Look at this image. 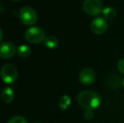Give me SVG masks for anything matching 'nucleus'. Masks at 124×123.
<instances>
[{
	"label": "nucleus",
	"instance_id": "f257e3e1",
	"mask_svg": "<svg viewBox=\"0 0 124 123\" xmlns=\"http://www.w3.org/2000/svg\"><path fill=\"white\" fill-rule=\"evenodd\" d=\"M78 102L80 106L85 110H94L101 105V97L99 94L94 91H82L78 95Z\"/></svg>",
	"mask_w": 124,
	"mask_h": 123
},
{
	"label": "nucleus",
	"instance_id": "f03ea898",
	"mask_svg": "<svg viewBox=\"0 0 124 123\" xmlns=\"http://www.w3.org/2000/svg\"><path fill=\"white\" fill-rule=\"evenodd\" d=\"M25 38L28 42L32 43V44H38L45 41L46 33L41 27L33 26L25 30Z\"/></svg>",
	"mask_w": 124,
	"mask_h": 123
},
{
	"label": "nucleus",
	"instance_id": "7ed1b4c3",
	"mask_svg": "<svg viewBox=\"0 0 124 123\" xmlns=\"http://www.w3.org/2000/svg\"><path fill=\"white\" fill-rule=\"evenodd\" d=\"M20 20L25 25H33L38 20V15L36 10L29 6L23 7L19 12Z\"/></svg>",
	"mask_w": 124,
	"mask_h": 123
},
{
	"label": "nucleus",
	"instance_id": "20e7f679",
	"mask_svg": "<svg viewBox=\"0 0 124 123\" xmlns=\"http://www.w3.org/2000/svg\"><path fill=\"white\" fill-rule=\"evenodd\" d=\"M1 78L5 84H12L18 78V69L12 63L4 64L1 69Z\"/></svg>",
	"mask_w": 124,
	"mask_h": 123
},
{
	"label": "nucleus",
	"instance_id": "39448f33",
	"mask_svg": "<svg viewBox=\"0 0 124 123\" xmlns=\"http://www.w3.org/2000/svg\"><path fill=\"white\" fill-rule=\"evenodd\" d=\"M103 3L101 0H85L83 3V9L88 15L96 16L102 13Z\"/></svg>",
	"mask_w": 124,
	"mask_h": 123
},
{
	"label": "nucleus",
	"instance_id": "423d86ee",
	"mask_svg": "<svg viewBox=\"0 0 124 123\" xmlns=\"http://www.w3.org/2000/svg\"><path fill=\"white\" fill-rule=\"evenodd\" d=\"M108 28V24L106 19L104 18H95L92 20L90 24V30L95 35H102L106 31Z\"/></svg>",
	"mask_w": 124,
	"mask_h": 123
},
{
	"label": "nucleus",
	"instance_id": "0eeeda50",
	"mask_svg": "<svg viewBox=\"0 0 124 123\" xmlns=\"http://www.w3.org/2000/svg\"><path fill=\"white\" fill-rule=\"evenodd\" d=\"M16 48L13 43L5 41L0 44V58L2 59H9L15 56Z\"/></svg>",
	"mask_w": 124,
	"mask_h": 123
},
{
	"label": "nucleus",
	"instance_id": "6e6552de",
	"mask_svg": "<svg viewBox=\"0 0 124 123\" xmlns=\"http://www.w3.org/2000/svg\"><path fill=\"white\" fill-rule=\"evenodd\" d=\"M78 79L83 85H90L95 80V72L91 68H85L80 72Z\"/></svg>",
	"mask_w": 124,
	"mask_h": 123
},
{
	"label": "nucleus",
	"instance_id": "1a4fd4ad",
	"mask_svg": "<svg viewBox=\"0 0 124 123\" xmlns=\"http://www.w3.org/2000/svg\"><path fill=\"white\" fill-rule=\"evenodd\" d=\"M106 85L111 89H117L121 86V79L116 74L112 72L106 78Z\"/></svg>",
	"mask_w": 124,
	"mask_h": 123
},
{
	"label": "nucleus",
	"instance_id": "9d476101",
	"mask_svg": "<svg viewBox=\"0 0 124 123\" xmlns=\"http://www.w3.org/2000/svg\"><path fill=\"white\" fill-rule=\"evenodd\" d=\"M2 100L4 103L9 104L11 103L12 101L15 99V93H14V90L9 87H6L3 89L2 91Z\"/></svg>",
	"mask_w": 124,
	"mask_h": 123
},
{
	"label": "nucleus",
	"instance_id": "9b49d317",
	"mask_svg": "<svg viewBox=\"0 0 124 123\" xmlns=\"http://www.w3.org/2000/svg\"><path fill=\"white\" fill-rule=\"evenodd\" d=\"M17 54L20 57V58H27L31 55V48L27 45H20L18 46V48L16 49Z\"/></svg>",
	"mask_w": 124,
	"mask_h": 123
},
{
	"label": "nucleus",
	"instance_id": "f8f14e48",
	"mask_svg": "<svg viewBox=\"0 0 124 123\" xmlns=\"http://www.w3.org/2000/svg\"><path fill=\"white\" fill-rule=\"evenodd\" d=\"M102 14L104 19L106 20H113L116 18V11L115 8H111V7H106L103 8L102 10Z\"/></svg>",
	"mask_w": 124,
	"mask_h": 123
},
{
	"label": "nucleus",
	"instance_id": "ddd939ff",
	"mask_svg": "<svg viewBox=\"0 0 124 123\" xmlns=\"http://www.w3.org/2000/svg\"><path fill=\"white\" fill-rule=\"evenodd\" d=\"M44 43L46 45V46L49 49H54V48H57L58 46V40L55 37V36H46V39L44 41Z\"/></svg>",
	"mask_w": 124,
	"mask_h": 123
},
{
	"label": "nucleus",
	"instance_id": "4468645a",
	"mask_svg": "<svg viewBox=\"0 0 124 123\" xmlns=\"http://www.w3.org/2000/svg\"><path fill=\"white\" fill-rule=\"evenodd\" d=\"M71 105V98L69 95H63L59 100V107L62 110H66Z\"/></svg>",
	"mask_w": 124,
	"mask_h": 123
},
{
	"label": "nucleus",
	"instance_id": "2eb2a0df",
	"mask_svg": "<svg viewBox=\"0 0 124 123\" xmlns=\"http://www.w3.org/2000/svg\"><path fill=\"white\" fill-rule=\"evenodd\" d=\"M7 123H28L27 120L21 116H15L8 120Z\"/></svg>",
	"mask_w": 124,
	"mask_h": 123
},
{
	"label": "nucleus",
	"instance_id": "dca6fc26",
	"mask_svg": "<svg viewBox=\"0 0 124 123\" xmlns=\"http://www.w3.org/2000/svg\"><path fill=\"white\" fill-rule=\"evenodd\" d=\"M84 116L86 120H91L94 117V112L92 110H86L84 114Z\"/></svg>",
	"mask_w": 124,
	"mask_h": 123
},
{
	"label": "nucleus",
	"instance_id": "f3484780",
	"mask_svg": "<svg viewBox=\"0 0 124 123\" xmlns=\"http://www.w3.org/2000/svg\"><path fill=\"white\" fill-rule=\"evenodd\" d=\"M117 68L122 73L124 74V58L119 60V62H117Z\"/></svg>",
	"mask_w": 124,
	"mask_h": 123
},
{
	"label": "nucleus",
	"instance_id": "a211bd4d",
	"mask_svg": "<svg viewBox=\"0 0 124 123\" xmlns=\"http://www.w3.org/2000/svg\"><path fill=\"white\" fill-rule=\"evenodd\" d=\"M3 31L2 30L0 29V42L2 41V40H3Z\"/></svg>",
	"mask_w": 124,
	"mask_h": 123
},
{
	"label": "nucleus",
	"instance_id": "6ab92c4d",
	"mask_svg": "<svg viewBox=\"0 0 124 123\" xmlns=\"http://www.w3.org/2000/svg\"><path fill=\"white\" fill-rule=\"evenodd\" d=\"M123 86H124V78H123Z\"/></svg>",
	"mask_w": 124,
	"mask_h": 123
},
{
	"label": "nucleus",
	"instance_id": "aec40b11",
	"mask_svg": "<svg viewBox=\"0 0 124 123\" xmlns=\"http://www.w3.org/2000/svg\"><path fill=\"white\" fill-rule=\"evenodd\" d=\"M15 1H20V0H15Z\"/></svg>",
	"mask_w": 124,
	"mask_h": 123
},
{
	"label": "nucleus",
	"instance_id": "412c9836",
	"mask_svg": "<svg viewBox=\"0 0 124 123\" xmlns=\"http://www.w3.org/2000/svg\"><path fill=\"white\" fill-rule=\"evenodd\" d=\"M35 123H41V122H35Z\"/></svg>",
	"mask_w": 124,
	"mask_h": 123
}]
</instances>
